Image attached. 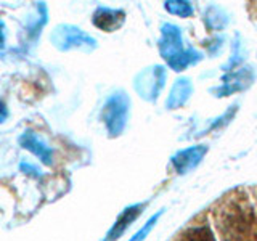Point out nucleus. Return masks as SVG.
<instances>
[{
    "instance_id": "obj_15",
    "label": "nucleus",
    "mask_w": 257,
    "mask_h": 241,
    "mask_svg": "<svg viewBox=\"0 0 257 241\" xmlns=\"http://www.w3.org/2000/svg\"><path fill=\"white\" fill-rule=\"evenodd\" d=\"M206 23L207 26L211 29H215V31H220L227 26L228 23V18L227 15L223 13V10H220L219 7H209L206 10Z\"/></svg>"
},
{
    "instance_id": "obj_16",
    "label": "nucleus",
    "mask_w": 257,
    "mask_h": 241,
    "mask_svg": "<svg viewBox=\"0 0 257 241\" xmlns=\"http://www.w3.org/2000/svg\"><path fill=\"white\" fill-rule=\"evenodd\" d=\"M158 217H159V214H158V215H153L151 219H150L147 223H145V227L140 228V231H137L135 235L131 238V241H143L145 238H147V235L151 231V228L155 227V222L158 220Z\"/></svg>"
},
{
    "instance_id": "obj_8",
    "label": "nucleus",
    "mask_w": 257,
    "mask_h": 241,
    "mask_svg": "<svg viewBox=\"0 0 257 241\" xmlns=\"http://www.w3.org/2000/svg\"><path fill=\"white\" fill-rule=\"evenodd\" d=\"M254 79V72L251 69H241L235 74H230L223 79V85L219 88H214L215 93H219L217 96H227L236 90H243L247 85H251Z\"/></svg>"
},
{
    "instance_id": "obj_6",
    "label": "nucleus",
    "mask_w": 257,
    "mask_h": 241,
    "mask_svg": "<svg viewBox=\"0 0 257 241\" xmlns=\"http://www.w3.org/2000/svg\"><path fill=\"white\" fill-rule=\"evenodd\" d=\"M125 21V13L122 10H112L108 7H98L92 16L93 26L104 32H114L117 31Z\"/></svg>"
},
{
    "instance_id": "obj_18",
    "label": "nucleus",
    "mask_w": 257,
    "mask_h": 241,
    "mask_svg": "<svg viewBox=\"0 0 257 241\" xmlns=\"http://www.w3.org/2000/svg\"><path fill=\"white\" fill-rule=\"evenodd\" d=\"M5 50V23L0 20V52Z\"/></svg>"
},
{
    "instance_id": "obj_20",
    "label": "nucleus",
    "mask_w": 257,
    "mask_h": 241,
    "mask_svg": "<svg viewBox=\"0 0 257 241\" xmlns=\"http://www.w3.org/2000/svg\"><path fill=\"white\" fill-rule=\"evenodd\" d=\"M255 199H257V198H255Z\"/></svg>"
},
{
    "instance_id": "obj_13",
    "label": "nucleus",
    "mask_w": 257,
    "mask_h": 241,
    "mask_svg": "<svg viewBox=\"0 0 257 241\" xmlns=\"http://www.w3.org/2000/svg\"><path fill=\"white\" fill-rule=\"evenodd\" d=\"M37 12H39V16L37 20L31 24V26L28 28V37L31 42H36V40L39 39L40 32H42V28L47 24L48 21V12H47V5L44 2L37 4Z\"/></svg>"
},
{
    "instance_id": "obj_11",
    "label": "nucleus",
    "mask_w": 257,
    "mask_h": 241,
    "mask_svg": "<svg viewBox=\"0 0 257 241\" xmlns=\"http://www.w3.org/2000/svg\"><path fill=\"white\" fill-rule=\"evenodd\" d=\"M140 207H142V206H134V207L125 209V211L119 215V219L116 220L114 227H112V228L109 230L106 241H114V239H117L120 235H122L124 230L137 219V217H139V214H140Z\"/></svg>"
},
{
    "instance_id": "obj_17",
    "label": "nucleus",
    "mask_w": 257,
    "mask_h": 241,
    "mask_svg": "<svg viewBox=\"0 0 257 241\" xmlns=\"http://www.w3.org/2000/svg\"><path fill=\"white\" fill-rule=\"evenodd\" d=\"M20 169H21V172H24V174H29V175H32V177H40V171L37 167H34L32 164H29V163H21L20 164Z\"/></svg>"
},
{
    "instance_id": "obj_3",
    "label": "nucleus",
    "mask_w": 257,
    "mask_h": 241,
    "mask_svg": "<svg viewBox=\"0 0 257 241\" xmlns=\"http://www.w3.org/2000/svg\"><path fill=\"white\" fill-rule=\"evenodd\" d=\"M50 40L60 52H68L72 48L92 52L96 48V40L92 36H88L85 31L72 26V24H58L53 29Z\"/></svg>"
},
{
    "instance_id": "obj_19",
    "label": "nucleus",
    "mask_w": 257,
    "mask_h": 241,
    "mask_svg": "<svg viewBox=\"0 0 257 241\" xmlns=\"http://www.w3.org/2000/svg\"><path fill=\"white\" fill-rule=\"evenodd\" d=\"M7 117H8V108H7V104L0 100V124L5 123Z\"/></svg>"
},
{
    "instance_id": "obj_9",
    "label": "nucleus",
    "mask_w": 257,
    "mask_h": 241,
    "mask_svg": "<svg viewBox=\"0 0 257 241\" xmlns=\"http://www.w3.org/2000/svg\"><path fill=\"white\" fill-rule=\"evenodd\" d=\"M193 92V84L188 77H182L179 79L177 82L174 84L171 93H169V98H167V108L169 109H175V108H180L182 104H185L188 101L190 95Z\"/></svg>"
},
{
    "instance_id": "obj_1",
    "label": "nucleus",
    "mask_w": 257,
    "mask_h": 241,
    "mask_svg": "<svg viewBox=\"0 0 257 241\" xmlns=\"http://www.w3.org/2000/svg\"><path fill=\"white\" fill-rule=\"evenodd\" d=\"M215 223L223 241H247L252 235L255 215L244 198H228L215 211Z\"/></svg>"
},
{
    "instance_id": "obj_12",
    "label": "nucleus",
    "mask_w": 257,
    "mask_h": 241,
    "mask_svg": "<svg viewBox=\"0 0 257 241\" xmlns=\"http://www.w3.org/2000/svg\"><path fill=\"white\" fill-rule=\"evenodd\" d=\"M177 241H215V236L207 225H195L185 230Z\"/></svg>"
},
{
    "instance_id": "obj_4",
    "label": "nucleus",
    "mask_w": 257,
    "mask_h": 241,
    "mask_svg": "<svg viewBox=\"0 0 257 241\" xmlns=\"http://www.w3.org/2000/svg\"><path fill=\"white\" fill-rule=\"evenodd\" d=\"M128 104H131L128 96L122 90L112 93L104 103L101 117L111 135H119L122 132L128 116Z\"/></svg>"
},
{
    "instance_id": "obj_5",
    "label": "nucleus",
    "mask_w": 257,
    "mask_h": 241,
    "mask_svg": "<svg viewBox=\"0 0 257 241\" xmlns=\"http://www.w3.org/2000/svg\"><path fill=\"white\" fill-rule=\"evenodd\" d=\"M166 82V69L164 66H153L150 69L142 71L135 79V88L143 98L155 100L161 93Z\"/></svg>"
},
{
    "instance_id": "obj_14",
    "label": "nucleus",
    "mask_w": 257,
    "mask_h": 241,
    "mask_svg": "<svg viewBox=\"0 0 257 241\" xmlns=\"http://www.w3.org/2000/svg\"><path fill=\"white\" fill-rule=\"evenodd\" d=\"M164 8L167 13L180 16V18H188L193 15V5L190 0H166Z\"/></svg>"
},
{
    "instance_id": "obj_2",
    "label": "nucleus",
    "mask_w": 257,
    "mask_h": 241,
    "mask_svg": "<svg viewBox=\"0 0 257 241\" xmlns=\"http://www.w3.org/2000/svg\"><path fill=\"white\" fill-rule=\"evenodd\" d=\"M159 52H161V56L167 61L169 66L177 72L187 69L190 64H195L203 58V55L196 52L195 48L183 47L180 28L171 23H166L163 24V28H161Z\"/></svg>"
},
{
    "instance_id": "obj_7",
    "label": "nucleus",
    "mask_w": 257,
    "mask_h": 241,
    "mask_svg": "<svg viewBox=\"0 0 257 241\" xmlns=\"http://www.w3.org/2000/svg\"><path fill=\"white\" fill-rule=\"evenodd\" d=\"M18 143L21 145L24 150H28L34 156H37L45 166H52V163H53V151H52V148L47 147V145L42 140H40L32 131H24L20 135Z\"/></svg>"
},
{
    "instance_id": "obj_10",
    "label": "nucleus",
    "mask_w": 257,
    "mask_h": 241,
    "mask_svg": "<svg viewBox=\"0 0 257 241\" xmlns=\"http://www.w3.org/2000/svg\"><path fill=\"white\" fill-rule=\"evenodd\" d=\"M204 155H206L204 147H195V148L185 150L174 158V166L177 167V171L180 174H183L195 167Z\"/></svg>"
}]
</instances>
